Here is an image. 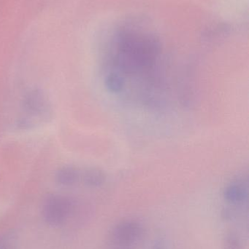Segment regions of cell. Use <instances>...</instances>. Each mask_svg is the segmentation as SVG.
Listing matches in <instances>:
<instances>
[{"label":"cell","mask_w":249,"mask_h":249,"mask_svg":"<svg viewBox=\"0 0 249 249\" xmlns=\"http://www.w3.org/2000/svg\"><path fill=\"white\" fill-rule=\"evenodd\" d=\"M144 234V227L138 221H122L111 230L110 243L116 248H132L143 239Z\"/></svg>","instance_id":"obj_3"},{"label":"cell","mask_w":249,"mask_h":249,"mask_svg":"<svg viewBox=\"0 0 249 249\" xmlns=\"http://www.w3.org/2000/svg\"><path fill=\"white\" fill-rule=\"evenodd\" d=\"M152 249H166V247L163 241H157L155 243Z\"/></svg>","instance_id":"obj_9"},{"label":"cell","mask_w":249,"mask_h":249,"mask_svg":"<svg viewBox=\"0 0 249 249\" xmlns=\"http://www.w3.org/2000/svg\"><path fill=\"white\" fill-rule=\"evenodd\" d=\"M115 249H133V248H116Z\"/></svg>","instance_id":"obj_10"},{"label":"cell","mask_w":249,"mask_h":249,"mask_svg":"<svg viewBox=\"0 0 249 249\" xmlns=\"http://www.w3.org/2000/svg\"><path fill=\"white\" fill-rule=\"evenodd\" d=\"M223 249H243L241 237L233 231L228 232L223 241Z\"/></svg>","instance_id":"obj_8"},{"label":"cell","mask_w":249,"mask_h":249,"mask_svg":"<svg viewBox=\"0 0 249 249\" xmlns=\"http://www.w3.org/2000/svg\"><path fill=\"white\" fill-rule=\"evenodd\" d=\"M248 188L247 174H240L227 184L224 190V197L230 204H244L248 200Z\"/></svg>","instance_id":"obj_4"},{"label":"cell","mask_w":249,"mask_h":249,"mask_svg":"<svg viewBox=\"0 0 249 249\" xmlns=\"http://www.w3.org/2000/svg\"><path fill=\"white\" fill-rule=\"evenodd\" d=\"M25 109L29 113L42 115L48 111V102L46 97L40 90H30L26 93L23 102Z\"/></svg>","instance_id":"obj_5"},{"label":"cell","mask_w":249,"mask_h":249,"mask_svg":"<svg viewBox=\"0 0 249 249\" xmlns=\"http://www.w3.org/2000/svg\"><path fill=\"white\" fill-rule=\"evenodd\" d=\"M74 209L73 200L65 196L53 195L47 197L42 206L44 220L51 227L64 225Z\"/></svg>","instance_id":"obj_2"},{"label":"cell","mask_w":249,"mask_h":249,"mask_svg":"<svg viewBox=\"0 0 249 249\" xmlns=\"http://www.w3.org/2000/svg\"><path fill=\"white\" fill-rule=\"evenodd\" d=\"M162 55L160 44L150 34H117L105 58L107 89L144 107H167L172 89L179 84L172 82Z\"/></svg>","instance_id":"obj_1"},{"label":"cell","mask_w":249,"mask_h":249,"mask_svg":"<svg viewBox=\"0 0 249 249\" xmlns=\"http://www.w3.org/2000/svg\"><path fill=\"white\" fill-rule=\"evenodd\" d=\"M83 181L90 187H100L105 183V174L97 168H89L83 174Z\"/></svg>","instance_id":"obj_7"},{"label":"cell","mask_w":249,"mask_h":249,"mask_svg":"<svg viewBox=\"0 0 249 249\" xmlns=\"http://www.w3.org/2000/svg\"><path fill=\"white\" fill-rule=\"evenodd\" d=\"M57 181L63 186H71L76 184L79 178V172L74 167H63L57 171Z\"/></svg>","instance_id":"obj_6"}]
</instances>
